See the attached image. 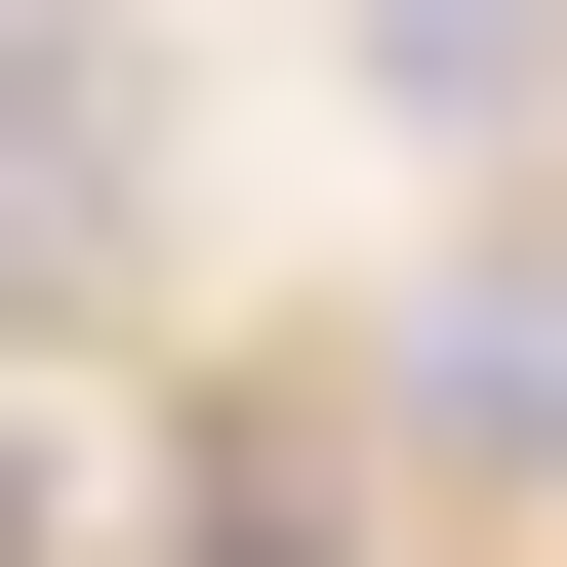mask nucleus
I'll return each mask as SVG.
<instances>
[{
	"mask_svg": "<svg viewBox=\"0 0 567 567\" xmlns=\"http://www.w3.org/2000/svg\"><path fill=\"white\" fill-rule=\"evenodd\" d=\"M365 82L446 122V163H527V122H567V0H365Z\"/></svg>",
	"mask_w": 567,
	"mask_h": 567,
	"instance_id": "nucleus-1",
	"label": "nucleus"
},
{
	"mask_svg": "<svg viewBox=\"0 0 567 567\" xmlns=\"http://www.w3.org/2000/svg\"><path fill=\"white\" fill-rule=\"evenodd\" d=\"M203 567H284V527H203Z\"/></svg>",
	"mask_w": 567,
	"mask_h": 567,
	"instance_id": "nucleus-2",
	"label": "nucleus"
}]
</instances>
